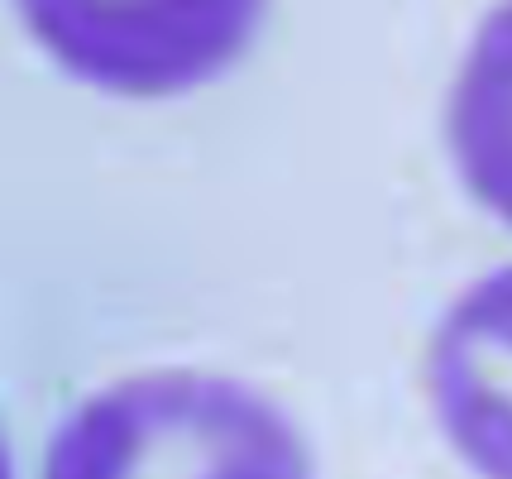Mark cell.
<instances>
[{"instance_id":"cell-1","label":"cell","mask_w":512,"mask_h":479,"mask_svg":"<svg viewBox=\"0 0 512 479\" xmlns=\"http://www.w3.org/2000/svg\"><path fill=\"white\" fill-rule=\"evenodd\" d=\"M44 479H312L288 412L240 379L154 369L67 412Z\"/></svg>"},{"instance_id":"cell-2","label":"cell","mask_w":512,"mask_h":479,"mask_svg":"<svg viewBox=\"0 0 512 479\" xmlns=\"http://www.w3.org/2000/svg\"><path fill=\"white\" fill-rule=\"evenodd\" d=\"M24 24L72 72L111 92H178L235 58L254 10H24Z\"/></svg>"},{"instance_id":"cell-3","label":"cell","mask_w":512,"mask_h":479,"mask_svg":"<svg viewBox=\"0 0 512 479\" xmlns=\"http://www.w3.org/2000/svg\"><path fill=\"white\" fill-rule=\"evenodd\" d=\"M426 388L455 456L479 479H512V264L441 317Z\"/></svg>"},{"instance_id":"cell-4","label":"cell","mask_w":512,"mask_h":479,"mask_svg":"<svg viewBox=\"0 0 512 479\" xmlns=\"http://www.w3.org/2000/svg\"><path fill=\"white\" fill-rule=\"evenodd\" d=\"M446 139L469 197L512 226V10H493L450 87Z\"/></svg>"}]
</instances>
